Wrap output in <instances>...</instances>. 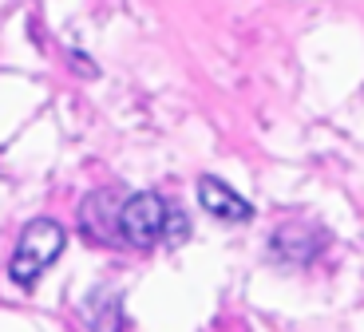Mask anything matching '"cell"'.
<instances>
[{
    "label": "cell",
    "mask_w": 364,
    "mask_h": 332,
    "mask_svg": "<svg viewBox=\"0 0 364 332\" xmlns=\"http://www.w3.org/2000/svg\"><path fill=\"white\" fill-rule=\"evenodd\" d=\"M186 237H191L186 210H182V206H171V210H166V234H163V242H166V245H182Z\"/></svg>",
    "instance_id": "cell-6"
},
{
    "label": "cell",
    "mask_w": 364,
    "mask_h": 332,
    "mask_svg": "<svg viewBox=\"0 0 364 332\" xmlns=\"http://www.w3.org/2000/svg\"><path fill=\"white\" fill-rule=\"evenodd\" d=\"M328 245V234L321 225H282L269 242V253L285 265H309L325 253Z\"/></svg>",
    "instance_id": "cell-3"
},
{
    "label": "cell",
    "mask_w": 364,
    "mask_h": 332,
    "mask_svg": "<svg viewBox=\"0 0 364 332\" xmlns=\"http://www.w3.org/2000/svg\"><path fill=\"white\" fill-rule=\"evenodd\" d=\"M198 206L218 222H254V206L230 182H222L218 174H202L198 178Z\"/></svg>",
    "instance_id": "cell-4"
},
{
    "label": "cell",
    "mask_w": 364,
    "mask_h": 332,
    "mask_svg": "<svg viewBox=\"0 0 364 332\" xmlns=\"http://www.w3.org/2000/svg\"><path fill=\"white\" fill-rule=\"evenodd\" d=\"M166 202L159 194H131L119 206V237L135 250H151L155 242H163L166 234Z\"/></svg>",
    "instance_id": "cell-2"
},
{
    "label": "cell",
    "mask_w": 364,
    "mask_h": 332,
    "mask_svg": "<svg viewBox=\"0 0 364 332\" xmlns=\"http://www.w3.org/2000/svg\"><path fill=\"white\" fill-rule=\"evenodd\" d=\"M64 245H68V230L55 218H32L24 225V234H20L16 250H12L9 277L20 289H36V281L60 261Z\"/></svg>",
    "instance_id": "cell-1"
},
{
    "label": "cell",
    "mask_w": 364,
    "mask_h": 332,
    "mask_svg": "<svg viewBox=\"0 0 364 332\" xmlns=\"http://www.w3.org/2000/svg\"><path fill=\"white\" fill-rule=\"evenodd\" d=\"M80 309L87 316L91 332H123V301H119L115 289H91Z\"/></svg>",
    "instance_id": "cell-5"
}]
</instances>
